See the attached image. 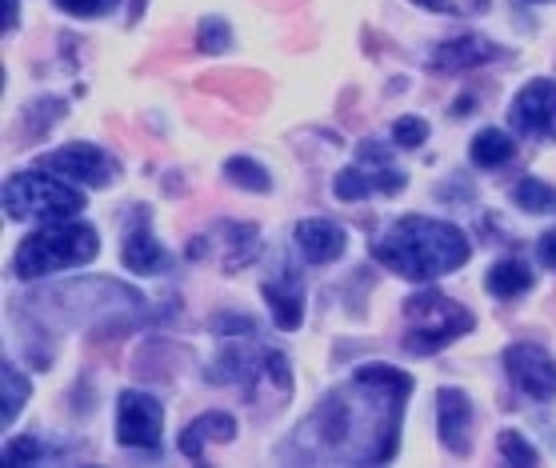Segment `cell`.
I'll return each instance as SVG.
<instances>
[{"label":"cell","instance_id":"1","mask_svg":"<svg viewBox=\"0 0 556 468\" xmlns=\"http://www.w3.org/2000/svg\"><path fill=\"white\" fill-rule=\"evenodd\" d=\"M413 393V377L392 365L356 368L353 380L320 401L301 425L304 456L337 465H384L401 441V417Z\"/></svg>","mask_w":556,"mask_h":468},{"label":"cell","instance_id":"2","mask_svg":"<svg viewBox=\"0 0 556 468\" xmlns=\"http://www.w3.org/2000/svg\"><path fill=\"white\" fill-rule=\"evenodd\" d=\"M372 256L405 280H437L465 265L468 256H472V249H468L465 232L456 225H448V220L405 216V220H396L380 237Z\"/></svg>","mask_w":556,"mask_h":468},{"label":"cell","instance_id":"3","mask_svg":"<svg viewBox=\"0 0 556 468\" xmlns=\"http://www.w3.org/2000/svg\"><path fill=\"white\" fill-rule=\"evenodd\" d=\"M97 253H101V241H97L92 225H85V220H49L45 228L28 232L21 241L13 256V273L21 280L52 277L64 268L89 265Z\"/></svg>","mask_w":556,"mask_h":468},{"label":"cell","instance_id":"4","mask_svg":"<svg viewBox=\"0 0 556 468\" xmlns=\"http://www.w3.org/2000/svg\"><path fill=\"white\" fill-rule=\"evenodd\" d=\"M405 349L408 353H437L444 344H453L456 337H465L472 332L477 317L468 313L465 304H456L453 296H444L437 289H425V292H413L405 301Z\"/></svg>","mask_w":556,"mask_h":468},{"label":"cell","instance_id":"5","mask_svg":"<svg viewBox=\"0 0 556 468\" xmlns=\"http://www.w3.org/2000/svg\"><path fill=\"white\" fill-rule=\"evenodd\" d=\"M85 208V197L80 189L64 185L56 177H45V173H16V177L4 180V216L9 220H73L76 213Z\"/></svg>","mask_w":556,"mask_h":468},{"label":"cell","instance_id":"6","mask_svg":"<svg viewBox=\"0 0 556 468\" xmlns=\"http://www.w3.org/2000/svg\"><path fill=\"white\" fill-rule=\"evenodd\" d=\"M161 432H165V408L161 401L137 389H125L116 401V441L125 448H161Z\"/></svg>","mask_w":556,"mask_h":468},{"label":"cell","instance_id":"7","mask_svg":"<svg viewBox=\"0 0 556 468\" xmlns=\"http://www.w3.org/2000/svg\"><path fill=\"white\" fill-rule=\"evenodd\" d=\"M501 365H505L508 380L525 396H532V401H553L556 396V361L544 353L541 344H529V341L508 344Z\"/></svg>","mask_w":556,"mask_h":468},{"label":"cell","instance_id":"8","mask_svg":"<svg viewBox=\"0 0 556 468\" xmlns=\"http://www.w3.org/2000/svg\"><path fill=\"white\" fill-rule=\"evenodd\" d=\"M40 168H49L56 177H68L76 185H89V189H104L109 180H116L121 165H116L113 156L97 144H68L61 152H45L40 156Z\"/></svg>","mask_w":556,"mask_h":468},{"label":"cell","instance_id":"9","mask_svg":"<svg viewBox=\"0 0 556 468\" xmlns=\"http://www.w3.org/2000/svg\"><path fill=\"white\" fill-rule=\"evenodd\" d=\"M508 121H513V128H517L520 137L556 140V80H548V76L529 80L517 92Z\"/></svg>","mask_w":556,"mask_h":468},{"label":"cell","instance_id":"10","mask_svg":"<svg viewBox=\"0 0 556 468\" xmlns=\"http://www.w3.org/2000/svg\"><path fill=\"white\" fill-rule=\"evenodd\" d=\"M468 425H472V405L460 389H441L437 393V432H441V444L453 456H465L472 448L468 441Z\"/></svg>","mask_w":556,"mask_h":468},{"label":"cell","instance_id":"11","mask_svg":"<svg viewBox=\"0 0 556 468\" xmlns=\"http://www.w3.org/2000/svg\"><path fill=\"white\" fill-rule=\"evenodd\" d=\"M496 52L501 49H496L489 37H481V33H465V37L444 40L441 49H432L429 68H437V73H465V68L496 61Z\"/></svg>","mask_w":556,"mask_h":468},{"label":"cell","instance_id":"12","mask_svg":"<svg viewBox=\"0 0 556 468\" xmlns=\"http://www.w3.org/2000/svg\"><path fill=\"white\" fill-rule=\"evenodd\" d=\"M265 301H268V308H273V320H277L280 329H285V332L301 329V320H304V284H301V277H296L292 268H280V277L268 280Z\"/></svg>","mask_w":556,"mask_h":468},{"label":"cell","instance_id":"13","mask_svg":"<svg viewBox=\"0 0 556 468\" xmlns=\"http://www.w3.org/2000/svg\"><path fill=\"white\" fill-rule=\"evenodd\" d=\"M344 244H349V237L332 220H301L296 225V249H301V256L308 265H329V261H337L344 253Z\"/></svg>","mask_w":556,"mask_h":468},{"label":"cell","instance_id":"14","mask_svg":"<svg viewBox=\"0 0 556 468\" xmlns=\"http://www.w3.org/2000/svg\"><path fill=\"white\" fill-rule=\"evenodd\" d=\"M121 261H125L128 273H144V277H152V273H165V268H173V256L161 249V241L149 232V220L137 228H128L125 237V253H121Z\"/></svg>","mask_w":556,"mask_h":468},{"label":"cell","instance_id":"15","mask_svg":"<svg viewBox=\"0 0 556 468\" xmlns=\"http://www.w3.org/2000/svg\"><path fill=\"white\" fill-rule=\"evenodd\" d=\"M237 437V420L228 417V413H208V417H197L185 429L180 437V453L189 456V460H201L204 456V441H232Z\"/></svg>","mask_w":556,"mask_h":468},{"label":"cell","instance_id":"16","mask_svg":"<svg viewBox=\"0 0 556 468\" xmlns=\"http://www.w3.org/2000/svg\"><path fill=\"white\" fill-rule=\"evenodd\" d=\"M216 228L228 237V241H220V244H225V256H220V268H225V273H237V268H244L256 253H261V232H256V225L220 220Z\"/></svg>","mask_w":556,"mask_h":468},{"label":"cell","instance_id":"17","mask_svg":"<svg viewBox=\"0 0 556 468\" xmlns=\"http://www.w3.org/2000/svg\"><path fill=\"white\" fill-rule=\"evenodd\" d=\"M356 165L372 177L377 192H401V189H405V173H396V168H392L389 144H380V140H365V144H361V152H356Z\"/></svg>","mask_w":556,"mask_h":468},{"label":"cell","instance_id":"18","mask_svg":"<svg viewBox=\"0 0 556 468\" xmlns=\"http://www.w3.org/2000/svg\"><path fill=\"white\" fill-rule=\"evenodd\" d=\"M472 165L481 168H496V165H508L513 156H517V144H513V137L508 132H501V128H481L477 137H472Z\"/></svg>","mask_w":556,"mask_h":468},{"label":"cell","instance_id":"19","mask_svg":"<svg viewBox=\"0 0 556 468\" xmlns=\"http://www.w3.org/2000/svg\"><path fill=\"white\" fill-rule=\"evenodd\" d=\"M484 289L493 292V296H501V301H513V296H520L525 289H532V268L520 265V261H501V265L489 268Z\"/></svg>","mask_w":556,"mask_h":468},{"label":"cell","instance_id":"20","mask_svg":"<svg viewBox=\"0 0 556 468\" xmlns=\"http://www.w3.org/2000/svg\"><path fill=\"white\" fill-rule=\"evenodd\" d=\"M28 377H21L9 361L0 365V396H4V408H0V420L4 425H13L16 417H21V408H25V401H28Z\"/></svg>","mask_w":556,"mask_h":468},{"label":"cell","instance_id":"21","mask_svg":"<svg viewBox=\"0 0 556 468\" xmlns=\"http://www.w3.org/2000/svg\"><path fill=\"white\" fill-rule=\"evenodd\" d=\"M513 201H517V208H525V213H556V189L536 177L517 180V185H513Z\"/></svg>","mask_w":556,"mask_h":468},{"label":"cell","instance_id":"22","mask_svg":"<svg viewBox=\"0 0 556 468\" xmlns=\"http://www.w3.org/2000/svg\"><path fill=\"white\" fill-rule=\"evenodd\" d=\"M225 177L232 180V185L249 189V192H268V189H273V177H268V173L256 165V161H249V156H228V161H225Z\"/></svg>","mask_w":556,"mask_h":468},{"label":"cell","instance_id":"23","mask_svg":"<svg viewBox=\"0 0 556 468\" xmlns=\"http://www.w3.org/2000/svg\"><path fill=\"white\" fill-rule=\"evenodd\" d=\"M332 192H337V201H365L368 192H377V185H372V177L361 165H349L337 173Z\"/></svg>","mask_w":556,"mask_h":468},{"label":"cell","instance_id":"24","mask_svg":"<svg viewBox=\"0 0 556 468\" xmlns=\"http://www.w3.org/2000/svg\"><path fill=\"white\" fill-rule=\"evenodd\" d=\"M197 45H201V52H228L232 49V28H228L225 16H204L201 33H197Z\"/></svg>","mask_w":556,"mask_h":468},{"label":"cell","instance_id":"25","mask_svg":"<svg viewBox=\"0 0 556 468\" xmlns=\"http://www.w3.org/2000/svg\"><path fill=\"white\" fill-rule=\"evenodd\" d=\"M501 456H505V465H517V468L536 465V460H541V456H536V448H532V444L525 441L517 429L501 432Z\"/></svg>","mask_w":556,"mask_h":468},{"label":"cell","instance_id":"26","mask_svg":"<svg viewBox=\"0 0 556 468\" xmlns=\"http://www.w3.org/2000/svg\"><path fill=\"white\" fill-rule=\"evenodd\" d=\"M45 453H49V448H45L37 437H16V441L4 448V460H9V465H37V460H45Z\"/></svg>","mask_w":556,"mask_h":468},{"label":"cell","instance_id":"27","mask_svg":"<svg viewBox=\"0 0 556 468\" xmlns=\"http://www.w3.org/2000/svg\"><path fill=\"white\" fill-rule=\"evenodd\" d=\"M392 140H396L401 149H420V144L429 140V125L417 121V116H405V121L392 125Z\"/></svg>","mask_w":556,"mask_h":468},{"label":"cell","instance_id":"28","mask_svg":"<svg viewBox=\"0 0 556 468\" xmlns=\"http://www.w3.org/2000/svg\"><path fill=\"white\" fill-rule=\"evenodd\" d=\"M56 4H61L64 13H73V16H104L116 0H56Z\"/></svg>","mask_w":556,"mask_h":468},{"label":"cell","instance_id":"29","mask_svg":"<svg viewBox=\"0 0 556 468\" xmlns=\"http://www.w3.org/2000/svg\"><path fill=\"white\" fill-rule=\"evenodd\" d=\"M536 256H541L544 268H553V273H556V228H548V232L541 237V244H536Z\"/></svg>","mask_w":556,"mask_h":468},{"label":"cell","instance_id":"30","mask_svg":"<svg viewBox=\"0 0 556 468\" xmlns=\"http://www.w3.org/2000/svg\"><path fill=\"white\" fill-rule=\"evenodd\" d=\"M417 4H420V9H432V13H448V16L456 13L453 0H417Z\"/></svg>","mask_w":556,"mask_h":468},{"label":"cell","instance_id":"31","mask_svg":"<svg viewBox=\"0 0 556 468\" xmlns=\"http://www.w3.org/2000/svg\"><path fill=\"white\" fill-rule=\"evenodd\" d=\"M16 16H21V9H16V0H4V33H13Z\"/></svg>","mask_w":556,"mask_h":468},{"label":"cell","instance_id":"32","mask_svg":"<svg viewBox=\"0 0 556 468\" xmlns=\"http://www.w3.org/2000/svg\"><path fill=\"white\" fill-rule=\"evenodd\" d=\"M468 109H472V97H460V101L453 104V113H456V116H468Z\"/></svg>","mask_w":556,"mask_h":468}]
</instances>
